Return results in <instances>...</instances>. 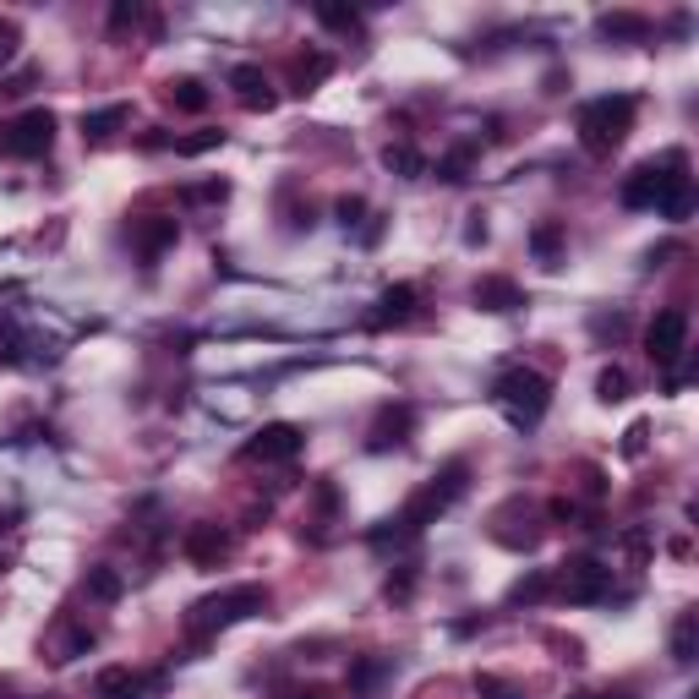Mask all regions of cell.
Returning <instances> with one entry per match:
<instances>
[{
	"mask_svg": "<svg viewBox=\"0 0 699 699\" xmlns=\"http://www.w3.org/2000/svg\"><path fill=\"white\" fill-rule=\"evenodd\" d=\"M459 498H465V465H442L427 487L410 492V503L388 520V530H394V535H416V530H427V524L442 520ZM388 530H377V535H388Z\"/></svg>",
	"mask_w": 699,
	"mask_h": 699,
	"instance_id": "6da1fadb",
	"label": "cell"
},
{
	"mask_svg": "<svg viewBox=\"0 0 699 699\" xmlns=\"http://www.w3.org/2000/svg\"><path fill=\"white\" fill-rule=\"evenodd\" d=\"M262 607H268V591H262V585H230V591L202 596L197 607L186 612V634L202 645V639H213V634H225V628H236V623L258 617Z\"/></svg>",
	"mask_w": 699,
	"mask_h": 699,
	"instance_id": "7a4b0ae2",
	"label": "cell"
},
{
	"mask_svg": "<svg viewBox=\"0 0 699 699\" xmlns=\"http://www.w3.org/2000/svg\"><path fill=\"white\" fill-rule=\"evenodd\" d=\"M628 132H634V98H628V93L591 98V104L580 109V143H585V154H596V159L617 154Z\"/></svg>",
	"mask_w": 699,
	"mask_h": 699,
	"instance_id": "3957f363",
	"label": "cell"
},
{
	"mask_svg": "<svg viewBox=\"0 0 699 699\" xmlns=\"http://www.w3.org/2000/svg\"><path fill=\"white\" fill-rule=\"evenodd\" d=\"M492 399H498V410H503L514 427H535V421L546 416V405H552V383H546L535 366H509V372L492 383Z\"/></svg>",
	"mask_w": 699,
	"mask_h": 699,
	"instance_id": "277c9868",
	"label": "cell"
},
{
	"mask_svg": "<svg viewBox=\"0 0 699 699\" xmlns=\"http://www.w3.org/2000/svg\"><path fill=\"white\" fill-rule=\"evenodd\" d=\"M552 591L568 602V607H591L612 591V568L596 563V557H568L557 574H552Z\"/></svg>",
	"mask_w": 699,
	"mask_h": 699,
	"instance_id": "5b68a950",
	"label": "cell"
},
{
	"mask_svg": "<svg viewBox=\"0 0 699 699\" xmlns=\"http://www.w3.org/2000/svg\"><path fill=\"white\" fill-rule=\"evenodd\" d=\"M50 143H55V115H50L44 104L28 109V115H17V121L6 126V137H0V148H6L11 159H44Z\"/></svg>",
	"mask_w": 699,
	"mask_h": 699,
	"instance_id": "8992f818",
	"label": "cell"
},
{
	"mask_svg": "<svg viewBox=\"0 0 699 699\" xmlns=\"http://www.w3.org/2000/svg\"><path fill=\"white\" fill-rule=\"evenodd\" d=\"M301 448H306V432H301L295 421H268V427L241 448V459H247V465H290Z\"/></svg>",
	"mask_w": 699,
	"mask_h": 699,
	"instance_id": "52a82bcc",
	"label": "cell"
},
{
	"mask_svg": "<svg viewBox=\"0 0 699 699\" xmlns=\"http://www.w3.org/2000/svg\"><path fill=\"white\" fill-rule=\"evenodd\" d=\"M684 349H689V312H684V306L656 312V323L645 328V355H650L656 366H672Z\"/></svg>",
	"mask_w": 699,
	"mask_h": 699,
	"instance_id": "ba28073f",
	"label": "cell"
},
{
	"mask_svg": "<svg viewBox=\"0 0 699 699\" xmlns=\"http://www.w3.org/2000/svg\"><path fill=\"white\" fill-rule=\"evenodd\" d=\"M180 552H186V563H197V568H219V563L230 557V530H225V524H186Z\"/></svg>",
	"mask_w": 699,
	"mask_h": 699,
	"instance_id": "9c48e42d",
	"label": "cell"
},
{
	"mask_svg": "<svg viewBox=\"0 0 699 699\" xmlns=\"http://www.w3.org/2000/svg\"><path fill=\"white\" fill-rule=\"evenodd\" d=\"M159 689V678H143V672H132V667H104L98 678H93V695L98 699H148Z\"/></svg>",
	"mask_w": 699,
	"mask_h": 699,
	"instance_id": "30bf717a",
	"label": "cell"
},
{
	"mask_svg": "<svg viewBox=\"0 0 699 699\" xmlns=\"http://www.w3.org/2000/svg\"><path fill=\"white\" fill-rule=\"evenodd\" d=\"M416 301H421V295H416V284H388V290L377 295V306H372V317H366V323H372V328L410 323V317H416Z\"/></svg>",
	"mask_w": 699,
	"mask_h": 699,
	"instance_id": "8fae6325",
	"label": "cell"
},
{
	"mask_svg": "<svg viewBox=\"0 0 699 699\" xmlns=\"http://www.w3.org/2000/svg\"><path fill=\"white\" fill-rule=\"evenodd\" d=\"M410 405H383L377 410V421H372V432H366V448L372 453H383V448H399L405 437H410Z\"/></svg>",
	"mask_w": 699,
	"mask_h": 699,
	"instance_id": "7c38bea8",
	"label": "cell"
},
{
	"mask_svg": "<svg viewBox=\"0 0 699 699\" xmlns=\"http://www.w3.org/2000/svg\"><path fill=\"white\" fill-rule=\"evenodd\" d=\"M230 87H236V98H241V109H273L279 104V93H273V83H268V72L262 66H236L230 72Z\"/></svg>",
	"mask_w": 699,
	"mask_h": 699,
	"instance_id": "4fadbf2b",
	"label": "cell"
},
{
	"mask_svg": "<svg viewBox=\"0 0 699 699\" xmlns=\"http://www.w3.org/2000/svg\"><path fill=\"white\" fill-rule=\"evenodd\" d=\"M132 247L143 252V258H165L175 247V219H165V213H154V219H143V225H132Z\"/></svg>",
	"mask_w": 699,
	"mask_h": 699,
	"instance_id": "5bb4252c",
	"label": "cell"
},
{
	"mask_svg": "<svg viewBox=\"0 0 699 699\" xmlns=\"http://www.w3.org/2000/svg\"><path fill=\"white\" fill-rule=\"evenodd\" d=\"M476 306H481V312H514V306H524V295H520L514 279L487 273V279H476Z\"/></svg>",
	"mask_w": 699,
	"mask_h": 699,
	"instance_id": "9a60e30c",
	"label": "cell"
},
{
	"mask_svg": "<svg viewBox=\"0 0 699 699\" xmlns=\"http://www.w3.org/2000/svg\"><path fill=\"white\" fill-rule=\"evenodd\" d=\"M689 208H695V180H689V175H661L656 213H667V219H689Z\"/></svg>",
	"mask_w": 699,
	"mask_h": 699,
	"instance_id": "2e32d148",
	"label": "cell"
},
{
	"mask_svg": "<svg viewBox=\"0 0 699 699\" xmlns=\"http://www.w3.org/2000/svg\"><path fill=\"white\" fill-rule=\"evenodd\" d=\"M661 175L667 170H656V165H639V170L623 180V208H656V191H661Z\"/></svg>",
	"mask_w": 699,
	"mask_h": 699,
	"instance_id": "e0dca14e",
	"label": "cell"
},
{
	"mask_svg": "<svg viewBox=\"0 0 699 699\" xmlns=\"http://www.w3.org/2000/svg\"><path fill=\"white\" fill-rule=\"evenodd\" d=\"M328 72H334V61H328L323 50H306V55H295V61H290V87H295V93H312V87L323 83Z\"/></svg>",
	"mask_w": 699,
	"mask_h": 699,
	"instance_id": "ac0fdd59",
	"label": "cell"
},
{
	"mask_svg": "<svg viewBox=\"0 0 699 699\" xmlns=\"http://www.w3.org/2000/svg\"><path fill=\"white\" fill-rule=\"evenodd\" d=\"M126 115H132L126 104H104V109H87V115H83V137H87V143H104V137H115V132L126 126Z\"/></svg>",
	"mask_w": 699,
	"mask_h": 699,
	"instance_id": "d6986e66",
	"label": "cell"
},
{
	"mask_svg": "<svg viewBox=\"0 0 699 699\" xmlns=\"http://www.w3.org/2000/svg\"><path fill=\"white\" fill-rule=\"evenodd\" d=\"M83 591L93 596V602H121V596H126V580H121L109 563H93V568L83 574Z\"/></svg>",
	"mask_w": 699,
	"mask_h": 699,
	"instance_id": "ffe728a7",
	"label": "cell"
},
{
	"mask_svg": "<svg viewBox=\"0 0 699 699\" xmlns=\"http://www.w3.org/2000/svg\"><path fill=\"white\" fill-rule=\"evenodd\" d=\"M383 165L394 175H405V180H421V175H427L421 148H410V143H388V148H383Z\"/></svg>",
	"mask_w": 699,
	"mask_h": 699,
	"instance_id": "44dd1931",
	"label": "cell"
},
{
	"mask_svg": "<svg viewBox=\"0 0 699 699\" xmlns=\"http://www.w3.org/2000/svg\"><path fill=\"white\" fill-rule=\"evenodd\" d=\"M695 650H699V617L695 612H678V623H672V661L689 667Z\"/></svg>",
	"mask_w": 699,
	"mask_h": 699,
	"instance_id": "7402d4cb",
	"label": "cell"
},
{
	"mask_svg": "<svg viewBox=\"0 0 699 699\" xmlns=\"http://www.w3.org/2000/svg\"><path fill=\"white\" fill-rule=\"evenodd\" d=\"M602 33L607 39H650V22L639 11H607L602 17Z\"/></svg>",
	"mask_w": 699,
	"mask_h": 699,
	"instance_id": "603a6c76",
	"label": "cell"
},
{
	"mask_svg": "<svg viewBox=\"0 0 699 699\" xmlns=\"http://www.w3.org/2000/svg\"><path fill=\"white\" fill-rule=\"evenodd\" d=\"M546 591H552V574H546V568H530L524 580L509 585V607H520V602H541Z\"/></svg>",
	"mask_w": 699,
	"mask_h": 699,
	"instance_id": "cb8c5ba5",
	"label": "cell"
},
{
	"mask_svg": "<svg viewBox=\"0 0 699 699\" xmlns=\"http://www.w3.org/2000/svg\"><path fill=\"white\" fill-rule=\"evenodd\" d=\"M470 165H476V143H459V148H448L437 159V175L442 180H470Z\"/></svg>",
	"mask_w": 699,
	"mask_h": 699,
	"instance_id": "d4e9b609",
	"label": "cell"
},
{
	"mask_svg": "<svg viewBox=\"0 0 699 699\" xmlns=\"http://www.w3.org/2000/svg\"><path fill=\"white\" fill-rule=\"evenodd\" d=\"M170 104L186 109V115H197V109H208V87L197 83V77H180V83H170Z\"/></svg>",
	"mask_w": 699,
	"mask_h": 699,
	"instance_id": "484cf974",
	"label": "cell"
},
{
	"mask_svg": "<svg viewBox=\"0 0 699 699\" xmlns=\"http://www.w3.org/2000/svg\"><path fill=\"white\" fill-rule=\"evenodd\" d=\"M530 247H535V258L546 262V268H557V252H563V230H557V225H541V230L530 236Z\"/></svg>",
	"mask_w": 699,
	"mask_h": 699,
	"instance_id": "4316f807",
	"label": "cell"
},
{
	"mask_svg": "<svg viewBox=\"0 0 699 699\" xmlns=\"http://www.w3.org/2000/svg\"><path fill=\"white\" fill-rule=\"evenodd\" d=\"M596 399H602V405H617V399H628V377H623L617 366H607V372L596 377Z\"/></svg>",
	"mask_w": 699,
	"mask_h": 699,
	"instance_id": "83f0119b",
	"label": "cell"
},
{
	"mask_svg": "<svg viewBox=\"0 0 699 699\" xmlns=\"http://www.w3.org/2000/svg\"><path fill=\"white\" fill-rule=\"evenodd\" d=\"M317 22H323V28H334V33H355V28H361V17L345 11V6H317Z\"/></svg>",
	"mask_w": 699,
	"mask_h": 699,
	"instance_id": "f1b7e54d",
	"label": "cell"
},
{
	"mask_svg": "<svg viewBox=\"0 0 699 699\" xmlns=\"http://www.w3.org/2000/svg\"><path fill=\"white\" fill-rule=\"evenodd\" d=\"M219 143H225V132H197V137H180L175 154H180V159H197V154H208V148H219Z\"/></svg>",
	"mask_w": 699,
	"mask_h": 699,
	"instance_id": "f546056e",
	"label": "cell"
},
{
	"mask_svg": "<svg viewBox=\"0 0 699 699\" xmlns=\"http://www.w3.org/2000/svg\"><path fill=\"white\" fill-rule=\"evenodd\" d=\"M476 695L481 699H524L514 684H503V678H492V672H476Z\"/></svg>",
	"mask_w": 699,
	"mask_h": 699,
	"instance_id": "4dcf8cb0",
	"label": "cell"
},
{
	"mask_svg": "<svg viewBox=\"0 0 699 699\" xmlns=\"http://www.w3.org/2000/svg\"><path fill=\"white\" fill-rule=\"evenodd\" d=\"M137 17H143V6H137V0H121V6H109V33L121 39L126 28H137Z\"/></svg>",
	"mask_w": 699,
	"mask_h": 699,
	"instance_id": "1f68e13d",
	"label": "cell"
},
{
	"mask_svg": "<svg viewBox=\"0 0 699 699\" xmlns=\"http://www.w3.org/2000/svg\"><path fill=\"white\" fill-rule=\"evenodd\" d=\"M87 645H93V628H72V634H66V645H61V656H55V661H77V656H83Z\"/></svg>",
	"mask_w": 699,
	"mask_h": 699,
	"instance_id": "d6a6232c",
	"label": "cell"
},
{
	"mask_svg": "<svg viewBox=\"0 0 699 699\" xmlns=\"http://www.w3.org/2000/svg\"><path fill=\"white\" fill-rule=\"evenodd\" d=\"M230 186L225 180H208V186H186V202H225Z\"/></svg>",
	"mask_w": 699,
	"mask_h": 699,
	"instance_id": "836d02e7",
	"label": "cell"
},
{
	"mask_svg": "<svg viewBox=\"0 0 699 699\" xmlns=\"http://www.w3.org/2000/svg\"><path fill=\"white\" fill-rule=\"evenodd\" d=\"M334 213H340V225H345V230H355V225H361V213H366V202H361V197H340V202H334Z\"/></svg>",
	"mask_w": 699,
	"mask_h": 699,
	"instance_id": "e575fe53",
	"label": "cell"
},
{
	"mask_svg": "<svg viewBox=\"0 0 699 699\" xmlns=\"http://www.w3.org/2000/svg\"><path fill=\"white\" fill-rule=\"evenodd\" d=\"M377 678H383V661H361V667L349 672V684H355V689H372Z\"/></svg>",
	"mask_w": 699,
	"mask_h": 699,
	"instance_id": "d590c367",
	"label": "cell"
},
{
	"mask_svg": "<svg viewBox=\"0 0 699 699\" xmlns=\"http://www.w3.org/2000/svg\"><path fill=\"white\" fill-rule=\"evenodd\" d=\"M645 437H650V427H645V421H634V427L623 432V453H628V459H634V453H645Z\"/></svg>",
	"mask_w": 699,
	"mask_h": 699,
	"instance_id": "8d00e7d4",
	"label": "cell"
},
{
	"mask_svg": "<svg viewBox=\"0 0 699 699\" xmlns=\"http://www.w3.org/2000/svg\"><path fill=\"white\" fill-rule=\"evenodd\" d=\"M17 39H22V33H17V22H6V17H0V66L17 55Z\"/></svg>",
	"mask_w": 699,
	"mask_h": 699,
	"instance_id": "74e56055",
	"label": "cell"
},
{
	"mask_svg": "<svg viewBox=\"0 0 699 699\" xmlns=\"http://www.w3.org/2000/svg\"><path fill=\"white\" fill-rule=\"evenodd\" d=\"M279 699H328L323 689H295V695H279Z\"/></svg>",
	"mask_w": 699,
	"mask_h": 699,
	"instance_id": "f35d334b",
	"label": "cell"
},
{
	"mask_svg": "<svg viewBox=\"0 0 699 699\" xmlns=\"http://www.w3.org/2000/svg\"><path fill=\"white\" fill-rule=\"evenodd\" d=\"M6 568H11V563H6V552H0V574H6Z\"/></svg>",
	"mask_w": 699,
	"mask_h": 699,
	"instance_id": "ab89813d",
	"label": "cell"
},
{
	"mask_svg": "<svg viewBox=\"0 0 699 699\" xmlns=\"http://www.w3.org/2000/svg\"><path fill=\"white\" fill-rule=\"evenodd\" d=\"M574 699H596V695H574Z\"/></svg>",
	"mask_w": 699,
	"mask_h": 699,
	"instance_id": "60d3db41",
	"label": "cell"
}]
</instances>
